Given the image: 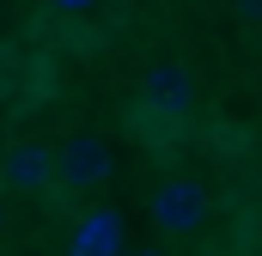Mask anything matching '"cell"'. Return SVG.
Wrapping results in <instances>:
<instances>
[{"label": "cell", "instance_id": "1", "mask_svg": "<svg viewBox=\"0 0 262 256\" xmlns=\"http://www.w3.org/2000/svg\"><path fill=\"white\" fill-rule=\"evenodd\" d=\"M152 226L159 232H201L207 226V189L189 183V177H171V183H159L152 189Z\"/></svg>", "mask_w": 262, "mask_h": 256}, {"label": "cell", "instance_id": "2", "mask_svg": "<svg viewBox=\"0 0 262 256\" xmlns=\"http://www.w3.org/2000/svg\"><path fill=\"white\" fill-rule=\"evenodd\" d=\"M55 165H61L67 189H98V183H110V171H116V159H110V146H104L98 134H67V146L55 153Z\"/></svg>", "mask_w": 262, "mask_h": 256}, {"label": "cell", "instance_id": "6", "mask_svg": "<svg viewBox=\"0 0 262 256\" xmlns=\"http://www.w3.org/2000/svg\"><path fill=\"white\" fill-rule=\"evenodd\" d=\"M55 12H85V6H98V0H49Z\"/></svg>", "mask_w": 262, "mask_h": 256}, {"label": "cell", "instance_id": "4", "mask_svg": "<svg viewBox=\"0 0 262 256\" xmlns=\"http://www.w3.org/2000/svg\"><path fill=\"white\" fill-rule=\"evenodd\" d=\"M55 177H61V165H55L49 146H31V140H25V146L6 153V183H12V189H43V183H55Z\"/></svg>", "mask_w": 262, "mask_h": 256}, {"label": "cell", "instance_id": "5", "mask_svg": "<svg viewBox=\"0 0 262 256\" xmlns=\"http://www.w3.org/2000/svg\"><path fill=\"white\" fill-rule=\"evenodd\" d=\"M146 98H152V104H171V110H189V104H195V86H189L183 67H152V73H146Z\"/></svg>", "mask_w": 262, "mask_h": 256}, {"label": "cell", "instance_id": "7", "mask_svg": "<svg viewBox=\"0 0 262 256\" xmlns=\"http://www.w3.org/2000/svg\"><path fill=\"white\" fill-rule=\"evenodd\" d=\"M238 6H244V12H250V18H262V0H238Z\"/></svg>", "mask_w": 262, "mask_h": 256}, {"label": "cell", "instance_id": "3", "mask_svg": "<svg viewBox=\"0 0 262 256\" xmlns=\"http://www.w3.org/2000/svg\"><path fill=\"white\" fill-rule=\"evenodd\" d=\"M73 256H116L122 250V214L116 207H92L85 220H79V232H73Z\"/></svg>", "mask_w": 262, "mask_h": 256}]
</instances>
